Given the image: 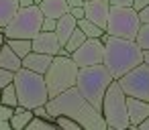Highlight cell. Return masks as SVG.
<instances>
[{
	"label": "cell",
	"instance_id": "8d00e7d4",
	"mask_svg": "<svg viewBox=\"0 0 149 130\" xmlns=\"http://www.w3.org/2000/svg\"><path fill=\"white\" fill-rule=\"evenodd\" d=\"M145 63L149 65V51H145Z\"/></svg>",
	"mask_w": 149,
	"mask_h": 130
},
{
	"label": "cell",
	"instance_id": "30bf717a",
	"mask_svg": "<svg viewBox=\"0 0 149 130\" xmlns=\"http://www.w3.org/2000/svg\"><path fill=\"white\" fill-rule=\"evenodd\" d=\"M72 59L80 67H88V65L102 63L104 61V43H102V39H86L72 53Z\"/></svg>",
	"mask_w": 149,
	"mask_h": 130
},
{
	"label": "cell",
	"instance_id": "cb8c5ba5",
	"mask_svg": "<svg viewBox=\"0 0 149 130\" xmlns=\"http://www.w3.org/2000/svg\"><path fill=\"white\" fill-rule=\"evenodd\" d=\"M53 128H57V124L53 120H47V118H41V116H35L27 126V130H53Z\"/></svg>",
	"mask_w": 149,
	"mask_h": 130
},
{
	"label": "cell",
	"instance_id": "4dcf8cb0",
	"mask_svg": "<svg viewBox=\"0 0 149 130\" xmlns=\"http://www.w3.org/2000/svg\"><path fill=\"white\" fill-rule=\"evenodd\" d=\"M70 14H72V17H76V19L80 21V19H84V17H86V10H84V6H74V8H70Z\"/></svg>",
	"mask_w": 149,
	"mask_h": 130
},
{
	"label": "cell",
	"instance_id": "52a82bcc",
	"mask_svg": "<svg viewBox=\"0 0 149 130\" xmlns=\"http://www.w3.org/2000/svg\"><path fill=\"white\" fill-rule=\"evenodd\" d=\"M43 12L39 4L33 6H21L15 19L4 27V37L6 39H33L41 33L43 25Z\"/></svg>",
	"mask_w": 149,
	"mask_h": 130
},
{
	"label": "cell",
	"instance_id": "277c9868",
	"mask_svg": "<svg viewBox=\"0 0 149 130\" xmlns=\"http://www.w3.org/2000/svg\"><path fill=\"white\" fill-rule=\"evenodd\" d=\"M114 81V77L110 75V71L106 69L104 63L98 65H88V67H80L78 71V89L82 91V96L98 110H102V100L104 94L108 89V85Z\"/></svg>",
	"mask_w": 149,
	"mask_h": 130
},
{
	"label": "cell",
	"instance_id": "d6986e66",
	"mask_svg": "<svg viewBox=\"0 0 149 130\" xmlns=\"http://www.w3.org/2000/svg\"><path fill=\"white\" fill-rule=\"evenodd\" d=\"M19 8H21L19 0H0V25L6 27L15 19V14L19 12Z\"/></svg>",
	"mask_w": 149,
	"mask_h": 130
},
{
	"label": "cell",
	"instance_id": "7402d4cb",
	"mask_svg": "<svg viewBox=\"0 0 149 130\" xmlns=\"http://www.w3.org/2000/svg\"><path fill=\"white\" fill-rule=\"evenodd\" d=\"M78 27H80V29H82V31L86 33V37H88V39H102V35L106 33V31H104L102 27H98L96 23L88 21L86 17L78 21Z\"/></svg>",
	"mask_w": 149,
	"mask_h": 130
},
{
	"label": "cell",
	"instance_id": "44dd1931",
	"mask_svg": "<svg viewBox=\"0 0 149 130\" xmlns=\"http://www.w3.org/2000/svg\"><path fill=\"white\" fill-rule=\"evenodd\" d=\"M0 104L10 106V108H17L19 106V94H17L15 81H10L8 85H4L2 89H0Z\"/></svg>",
	"mask_w": 149,
	"mask_h": 130
},
{
	"label": "cell",
	"instance_id": "e575fe53",
	"mask_svg": "<svg viewBox=\"0 0 149 130\" xmlns=\"http://www.w3.org/2000/svg\"><path fill=\"white\" fill-rule=\"evenodd\" d=\"M137 130H149V116H147V118H145V120L137 126Z\"/></svg>",
	"mask_w": 149,
	"mask_h": 130
},
{
	"label": "cell",
	"instance_id": "4316f807",
	"mask_svg": "<svg viewBox=\"0 0 149 130\" xmlns=\"http://www.w3.org/2000/svg\"><path fill=\"white\" fill-rule=\"evenodd\" d=\"M13 79H15V73H13V71L4 69V67H0V89H2L4 85H8Z\"/></svg>",
	"mask_w": 149,
	"mask_h": 130
},
{
	"label": "cell",
	"instance_id": "2e32d148",
	"mask_svg": "<svg viewBox=\"0 0 149 130\" xmlns=\"http://www.w3.org/2000/svg\"><path fill=\"white\" fill-rule=\"evenodd\" d=\"M39 8L43 17H51V19H59L70 12L68 0H39Z\"/></svg>",
	"mask_w": 149,
	"mask_h": 130
},
{
	"label": "cell",
	"instance_id": "5b68a950",
	"mask_svg": "<svg viewBox=\"0 0 149 130\" xmlns=\"http://www.w3.org/2000/svg\"><path fill=\"white\" fill-rule=\"evenodd\" d=\"M80 65L72 59V55H55L49 69L45 71V83L49 89V98H55L57 94L70 89L78 81Z\"/></svg>",
	"mask_w": 149,
	"mask_h": 130
},
{
	"label": "cell",
	"instance_id": "3957f363",
	"mask_svg": "<svg viewBox=\"0 0 149 130\" xmlns=\"http://www.w3.org/2000/svg\"><path fill=\"white\" fill-rule=\"evenodd\" d=\"M13 81H15V87H17V94H19V106L33 110L37 106H45L49 102V89H47L43 73L21 67L15 73Z\"/></svg>",
	"mask_w": 149,
	"mask_h": 130
},
{
	"label": "cell",
	"instance_id": "60d3db41",
	"mask_svg": "<svg viewBox=\"0 0 149 130\" xmlns=\"http://www.w3.org/2000/svg\"><path fill=\"white\" fill-rule=\"evenodd\" d=\"M84 2H88V0H84Z\"/></svg>",
	"mask_w": 149,
	"mask_h": 130
},
{
	"label": "cell",
	"instance_id": "ab89813d",
	"mask_svg": "<svg viewBox=\"0 0 149 130\" xmlns=\"http://www.w3.org/2000/svg\"><path fill=\"white\" fill-rule=\"evenodd\" d=\"M106 2H110V0H106Z\"/></svg>",
	"mask_w": 149,
	"mask_h": 130
},
{
	"label": "cell",
	"instance_id": "9a60e30c",
	"mask_svg": "<svg viewBox=\"0 0 149 130\" xmlns=\"http://www.w3.org/2000/svg\"><path fill=\"white\" fill-rule=\"evenodd\" d=\"M76 27H78V19H76V17H72L70 12L57 19V27H55V35H57V39H59V43H61V47H63V45L68 43V39L72 37V33L76 31Z\"/></svg>",
	"mask_w": 149,
	"mask_h": 130
},
{
	"label": "cell",
	"instance_id": "8992f818",
	"mask_svg": "<svg viewBox=\"0 0 149 130\" xmlns=\"http://www.w3.org/2000/svg\"><path fill=\"white\" fill-rule=\"evenodd\" d=\"M102 116L108 124V128L114 130H127L131 128V120H129V112H127V94L123 91L120 83L114 79L102 100Z\"/></svg>",
	"mask_w": 149,
	"mask_h": 130
},
{
	"label": "cell",
	"instance_id": "ac0fdd59",
	"mask_svg": "<svg viewBox=\"0 0 149 130\" xmlns=\"http://www.w3.org/2000/svg\"><path fill=\"white\" fill-rule=\"evenodd\" d=\"M33 118H35L33 110L23 108V106H17L13 110V116H10V126H13V130H25Z\"/></svg>",
	"mask_w": 149,
	"mask_h": 130
},
{
	"label": "cell",
	"instance_id": "4fadbf2b",
	"mask_svg": "<svg viewBox=\"0 0 149 130\" xmlns=\"http://www.w3.org/2000/svg\"><path fill=\"white\" fill-rule=\"evenodd\" d=\"M127 112H129L131 128H137L149 116V102L147 100H141V98L127 96Z\"/></svg>",
	"mask_w": 149,
	"mask_h": 130
},
{
	"label": "cell",
	"instance_id": "83f0119b",
	"mask_svg": "<svg viewBox=\"0 0 149 130\" xmlns=\"http://www.w3.org/2000/svg\"><path fill=\"white\" fill-rule=\"evenodd\" d=\"M55 27H57V19L45 17L43 19V25H41V31H55Z\"/></svg>",
	"mask_w": 149,
	"mask_h": 130
},
{
	"label": "cell",
	"instance_id": "6da1fadb",
	"mask_svg": "<svg viewBox=\"0 0 149 130\" xmlns=\"http://www.w3.org/2000/svg\"><path fill=\"white\" fill-rule=\"evenodd\" d=\"M47 112L51 114V120L57 116H70L76 122H80V126L84 130H106L108 124L102 116V110L94 108L78 89V85L57 94L55 98H49V102L45 104Z\"/></svg>",
	"mask_w": 149,
	"mask_h": 130
},
{
	"label": "cell",
	"instance_id": "d4e9b609",
	"mask_svg": "<svg viewBox=\"0 0 149 130\" xmlns=\"http://www.w3.org/2000/svg\"><path fill=\"white\" fill-rule=\"evenodd\" d=\"M53 122L57 124V128H63V130H82L80 122H76L70 116H57V118H53Z\"/></svg>",
	"mask_w": 149,
	"mask_h": 130
},
{
	"label": "cell",
	"instance_id": "d6a6232c",
	"mask_svg": "<svg viewBox=\"0 0 149 130\" xmlns=\"http://www.w3.org/2000/svg\"><path fill=\"white\" fill-rule=\"evenodd\" d=\"M139 17H141L143 25H149V6H145L143 10H139Z\"/></svg>",
	"mask_w": 149,
	"mask_h": 130
},
{
	"label": "cell",
	"instance_id": "f35d334b",
	"mask_svg": "<svg viewBox=\"0 0 149 130\" xmlns=\"http://www.w3.org/2000/svg\"><path fill=\"white\" fill-rule=\"evenodd\" d=\"M0 35H4V27L2 25H0Z\"/></svg>",
	"mask_w": 149,
	"mask_h": 130
},
{
	"label": "cell",
	"instance_id": "9c48e42d",
	"mask_svg": "<svg viewBox=\"0 0 149 130\" xmlns=\"http://www.w3.org/2000/svg\"><path fill=\"white\" fill-rule=\"evenodd\" d=\"M116 81L120 83V87L127 96L141 98V100L149 102V65L147 63H141V65L133 67L131 71H127Z\"/></svg>",
	"mask_w": 149,
	"mask_h": 130
},
{
	"label": "cell",
	"instance_id": "5bb4252c",
	"mask_svg": "<svg viewBox=\"0 0 149 130\" xmlns=\"http://www.w3.org/2000/svg\"><path fill=\"white\" fill-rule=\"evenodd\" d=\"M53 61V55H47V53H39V51H31L27 57H23V67L31 69V71H37V73H43L49 69Z\"/></svg>",
	"mask_w": 149,
	"mask_h": 130
},
{
	"label": "cell",
	"instance_id": "603a6c76",
	"mask_svg": "<svg viewBox=\"0 0 149 130\" xmlns=\"http://www.w3.org/2000/svg\"><path fill=\"white\" fill-rule=\"evenodd\" d=\"M86 39H88V37H86V33H84L80 27H76V31L72 33V37L68 39V43H65L63 47H65V49L70 51V55H72V53H74V51H76V49H78V47L86 41Z\"/></svg>",
	"mask_w": 149,
	"mask_h": 130
},
{
	"label": "cell",
	"instance_id": "1f68e13d",
	"mask_svg": "<svg viewBox=\"0 0 149 130\" xmlns=\"http://www.w3.org/2000/svg\"><path fill=\"white\" fill-rule=\"evenodd\" d=\"M145 6H149V0H133V8L139 12V10H143Z\"/></svg>",
	"mask_w": 149,
	"mask_h": 130
},
{
	"label": "cell",
	"instance_id": "7c38bea8",
	"mask_svg": "<svg viewBox=\"0 0 149 130\" xmlns=\"http://www.w3.org/2000/svg\"><path fill=\"white\" fill-rule=\"evenodd\" d=\"M33 51L39 53H47V55H59L61 51V43L55 35V31H41L37 37H33Z\"/></svg>",
	"mask_w": 149,
	"mask_h": 130
},
{
	"label": "cell",
	"instance_id": "74e56055",
	"mask_svg": "<svg viewBox=\"0 0 149 130\" xmlns=\"http://www.w3.org/2000/svg\"><path fill=\"white\" fill-rule=\"evenodd\" d=\"M4 41H6V37H4V35H0V45H2Z\"/></svg>",
	"mask_w": 149,
	"mask_h": 130
},
{
	"label": "cell",
	"instance_id": "e0dca14e",
	"mask_svg": "<svg viewBox=\"0 0 149 130\" xmlns=\"http://www.w3.org/2000/svg\"><path fill=\"white\" fill-rule=\"evenodd\" d=\"M0 67H4L13 73H17L21 67H23V59L6 45V41L0 45Z\"/></svg>",
	"mask_w": 149,
	"mask_h": 130
},
{
	"label": "cell",
	"instance_id": "7a4b0ae2",
	"mask_svg": "<svg viewBox=\"0 0 149 130\" xmlns=\"http://www.w3.org/2000/svg\"><path fill=\"white\" fill-rule=\"evenodd\" d=\"M102 43H104V65L110 71V75L114 79L123 77L127 71H131L133 67L145 63V51L139 47V43L135 39H120V37H112L108 33L102 35Z\"/></svg>",
	"mask_w": 149,
	"mask_h": 130
},
{
	"label": "cell",
	"instance_id": "ba28073f",
	"mask_svg": "<svg viewBox=\"0 0 149 130\" xmlns=\"http://www.w3.org/2000/svg\"><path fill=\"white\" fill-rule=\"evenodd\" d=\"M141 17L133 6H110L106 33L120 39H137L141 29Z\"/></svg>",
	"mask_w": 149,
	"mask_h": 130
},
{
	"label": "cell",
	"instance_id": "836d02e7",
	"mask_svg": "<svg viewBox=\"0 0 149 130\" xmlns=\"http://www.w3.org/2000/svg\"><path fill=\"white\" fill-rule=\"evenodd\" d=\"M110 6H133V0H110Z\"/></svg>",
	"mask_w": 149,
	"mask_h": 130
},
{
	"label": "cell",
	"instance_id": "8fae6325",
	"mask_svg": "<svg viewBox=\"0 0 149 130\" xmlns=\"http://www.w3.org/2000/svg\"><path fill=\"white\" fill-rule=\"evenodd\" d=\"M84 10H86V19L96 23L98 27H102L106 31V25H108V14H110V2L106 0H88L84 4Z\"/></svg>",
	"mask_w": 149,
	"mask_h": 130
},
{
	"label": "cell",
	"instance_id": "f546056e",
	"mask_svg": "<svg viewBox=\"0 0 149 130\" xmlns=\"http://www.w3.org/2000/svg\"><path fill=\"white\" fill-rule=\"evenodd\" d=\"M33 114H35V116H41V118L51 120V114L47 112V106H37V108H33Z\"/></svg>",
	"mask_w": 149,
	"mask_h": 130
},
{
	"label": "cell",
	"instance_id": "484cf974",
	"mask_svg": "<svg viewBox=\"0 0 149 130\" xmlns=\"http://www.w3.org/2000/svg\"><path fill=\"white\" fill-rule=\"evenodd\" d=\"M135 41L139 43V47H141L143 51H149V25H141V29H139Z\"/></svg>",
	"mask_w": 149,
	"mask_h": 130
},
{
	"label": "cell",
	"instance_id": "ffe728a7",
	"mask_svg": "<svg viewBox=\"0 0 149 130\" xmlns=\"http://www.w3.org/2000/svg\"><path fill=\"white\" fill-rule=\"evenodd\" d=\"M6 45L23 59L33 51V39H6Z\"/></svg>",
	"mask_w": 149,
	"mask_h": 130
},
{
	"label": "cell",
	"instance_id": "f1b7e54d",
	"mask_svg": "<svg viewBox=\"0 0 149 130\" xmlns=\"http://www.w3.org/2000/svg\"><path fill=\"white\" fill-rule=\"evenodd\" d=\"M13 110H15V108H10V106H4V104H0V122H4V120H10V116H13Z\"/></svg>",
	"mask_w": 149,
	"mask_h": 130
},
{
	"label": "cell",
	"instance_id": "d590c367",
	"mask_svg": "<svg viewBox=\"0 0 149 130\" xmlns=\"http://www.w3.org/2000/svg\"><path fill=\"white\" fill-rule=\"evenodd\" d=\"M21 6H33V4H39V0H19Z\"/></svg>",
	"mask_w": 149,
	"mask_h": 130
}]
</instances>
